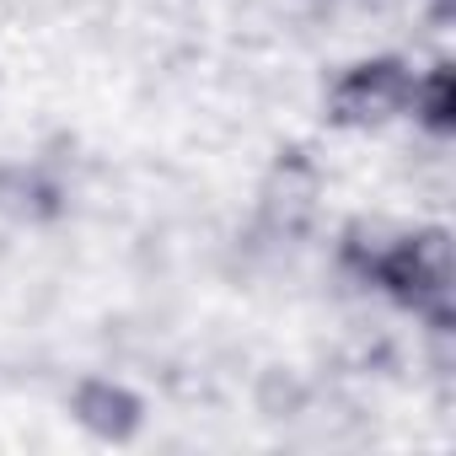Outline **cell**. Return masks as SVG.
<instances>
[{"label":"cell","mask_w":456,"mask_h":456,"mask_svg":"<svg viewBox=\"0 0 456 456\" xmlns=\"http://www.w3.org/2000/svg\"><path fill=\"white\" fill-rule=\"evenodd\" d=\"M408 102V81L392 70V65H376V70H360L344 92H338V113L344 118H387Z\"/></svg>","instance_id":"obj_1"}]
</instances>
